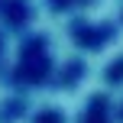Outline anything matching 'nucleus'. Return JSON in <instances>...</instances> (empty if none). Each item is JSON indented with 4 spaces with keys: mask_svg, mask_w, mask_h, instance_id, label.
Listing matches in <instances>:
<instances>
[{
    "mask_svg": "<svg viewBox=\"0 0 123 123\" xmlns=\"http://www.w3.org/2000/svg\"><path fill=\"white\" fill-rule=\"evenodd\" d=\"M84 123H104V107H100V104H94V107H91V117H87Z\"/></svg>",
    "mask_w": 123,
    "mask_h": 123,
    "instance_id": "obj_1",
    "label": "nucleus"
},
{
    "mask_svg": "<svg viewBox=\"0 0 123 123\" xmlns=\"http://www.w3.org/2000/svg\"><path fill=\"white\" fill-rule=\"evenodd\" d=\"M36 123H58V117H55V113H42Z\"/></svg>",
    "mask_w": 123,
    "mask_h": 123,
    "instance_id": "obj_2",
    "label": "nucleus"
}]
</instances>
